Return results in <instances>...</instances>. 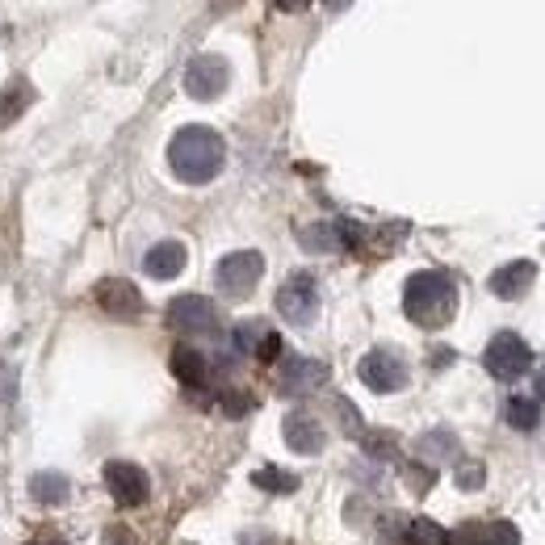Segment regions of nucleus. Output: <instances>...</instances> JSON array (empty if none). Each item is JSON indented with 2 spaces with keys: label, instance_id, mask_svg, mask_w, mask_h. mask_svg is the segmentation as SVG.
<instances>
[{
  "label": "nucleus",
  "instance_id": "nucleus-18",
  "mask_svg": "<svg viewBox=\"0 0 545 545\" xmlns=\"http://www.w3.org/2000/svg\"><path fill=\"white\" fill-rule=\"evenodd\" d=\"M30 491H34V499L38 504H63V499H68V478H63V474H34V478H30Z\"/></svg>",
  "mask_w": 545,
  "mask_h": 545
},
{
  "label": "nucleus",
  "instance_id": "nucleus-17",
  "mask_svg": "<svg viewBox=\"0 0 545 545\" xmlns=\"http://www.w3.org/2000/svg\"><path fill=\"white\" fill-rule=\"evenodd\" d=\"M265 336H268L265 319H243V323L235 327V336H231V349L243 352V357H256V349L265 344Z\"/></svg>",
  "mask_w": 545,
  "mask_h": 545
},
{
  "label": "nucleus",
  "instance_id": "nucleus-13",
  "mask_svg": "<svg viewBox=\"0 0 545 545\" xmlns=\"http://www.w3.org/2000/svg\"><path fill=\"white\" fill-rule=\"evenodd\" d=\"M185 265H189V252H185L181 240H159L156 248L143 256V273H147V277H156V281L181 277Z\"/></svg>",
  "mask_w": 545,
  "mask_h": 545
},
{
  "label": "nucleus",
  "instance_id": "nucleus-12",
  "mask_svg": "<svg viewBox=\"0 0 545 545\" xmlns=\"http://www.w3.org/2000/svg\"><path fill=\"white\" fill-rule=\"evenodd\" d=\"M281 436H286V445H290L294 453H319V449L327 445L323 424H319L315 415H306V412L286 415V420H281Z\"/></svg>",
  "mask_w": 545,
  "mask_h": 545
},
{
  "label": "nucleus",
  "instance_id": "nucleus-4",
  "mask_svg": "<svg viewBox=\"0 0 545 545\" xmlns=\"http://www.w3.org/2000/svg\"><path fill=\"white\" fill-rule=\"evenodd\" d=\"M277 315L294 327H311L319 315V281L311 273H290L277 290Z\"/></svg>",
  "mask_w": 545,
  "mask_h": 545
},
{
  "label": "nucleus",
  "instance_id": "nucleus-10",
  "mask_svg": "<svg viewBox=\"0 0 545 545\" xmlns=\"http://www.w3.org/2000/svg\"><path fill=\"white\" fill-rule=\"evenodd\" d=\"M281 377V390H290V395H311V390L327 386V377H332V369H327L319 357H286L277 369Z\"/></svg>",
  "mask_w": 545,
  "mask_h": 545
},
{
  "label": "nucleus",
  "instance_id": "nucleus-26",
  "mask_svg": "<svg viewBox=\"0 0 545 545\" xmlns=\"http://www.w3.org/2000/svg\"><path fill=\"white\" fill-rule=\"evenodd\" d=\"M483 478H486V466L478 458H466L458 466V486H461V491H478V486H483Z\"/></svg>",
  "mask_w": 545,
  "mask_h": 545
},
{
  "label": "nucleus",
  "instance_id": "nucleus-9",
  "mask_svg": "<svg viewBox=\"0 0 545 545\" xmlns=\"http://www.w3.org/2000/svg\"><path fill=\"white\" fill-rule=\"evenodd\" d=\"M168 323L177 327V332L202 336V332H214L218 311H214L210 298H202V294H181V298H172L168 303Z\"/></svg>",
  "mask_w": 545,
  "mask_h": 545
},
{
  "label": "nucleus",
  "instance_id": "nucleus-1",
  "mask_svg": "<svg viewBox=\"0 0 545 545\" xmlns=\"http://www.w3.org/2000/svg\"><path fill=\"white\" fill-rule=\"evenodd\" d=\"M168 164L185 185H206L227 164V143L210 126H181L168 143Z\"/></svg>",
  "mask_w": 545,
  "mask_h": 545
},
{
  "label": "nucleus",
  "instance_id": "nucleus-24",
  "mask_svg": "<svg viewBox=\"0 0 545 545\" xmlns=\"http://www.w3.org/2000/svg\"><path fill=\"white\" fill-rule=\"evenodd\" d=\"M382 529H377V541L382 545H407V516H399V512H390V516H382Z\"/></svg>",
  "mask_w": 545,
  "mask_h": 545
},
{
  "label": "nucleus",
  "instance_id": "nucleus-21",
  "mask_svg": "<svg viewBox=\"0 0 545 545\" xmlns=\"http://www.w3.org/2000/svg\"><path fill=\"white\" fill-rule=\"evenodd\" d=\"M537 420H541V407H537V399H508V424L521 428V432H533Z\"/></svg>",
  "mask_w": 545,
  "mask_h": 545
},
{
  "label": "nucleus",
  "instance_id": "nucleus-7",
  "mask_svg": "<svg viewBox=\"0 0 545 545\" xmlns=\"http://www.w3.org/2000/svg\"><path fill=\"white\" fill-rule=\"evenodd\" d=\"M105 486H109V495H114V504H122V508H139L151 495L147 470L134 466V461H122V458L105 461Z\"/></svg>",
  "mask_w": 545,
  "mask_h": 545
},
{
  "label": "nucleus",
  "instance_id": "nucleus-25",
  "mask_svg": "<svg viewBox=\"0 0 545 545\" xmlns=\"http://www.w3.org/2000/svg\"><path fill=\"white\" fill-rule=\"evenodd\" d=\"M445 545H486V521H466L453 533H445Z\"/></svg>",
  "mask_w": 545,
  "mask_h": 545
},
{
  "label": "nucleus",
  "instance_id": "nucleus-14",
  "mask_svg": "<svg viewBox=\"0 0 545 545\" xmlns=\"http://www.w3.org/2000/svg\"><path fill=\"white\" fill-rule=\"evenodd\" d=\"M97 303L105 315L114 319H134V315H143V294L134 290L131 281H101L97 286Z\"/></svg>",
  "mask_w": 545,
  "mask_h": 545
},
{
  "label": "nucleus",
  "instance_id": "nucleus-11",
  "mask_svg": "<svg viewBox=\"0 0 545 545\" xmlns=\"http://www.w3.org/2000/svg\"><path fill=\"white\" fill-rule=\"evenodd\" d=\"M537 281V265L533 260H512V265L495 268L491 273V281H486V290L495 294V298H504V303H516L524 290H533Z\"/></svg>",
  "mask_w": 545,
  "mask_h": 545
},
{
  "label": "nucleus",
  "instance_id": "nucleus-28",
  "mask_svg": "<svg viewBox=\"0 0 545 545\" xmlns=\"http://www.w3.org/2000/svg\"><path fill=\"white\" fill-rule=\"evenodd\" d=\"M486 545H521V533H516V524H508V521L486 524Z\"/></svg>",
  "mask_w": 545,
  "mask_h": 545
},
{
  "label": "nucleus",
  "instance_id": "nucleus-30",
  "mask_svg": "<svg viewBox=\"0 0 545 545\" xmlns=\"http://www.w3.org/2000/svg\"><path fill=\"white\" fill-rule=\"evenodd\" d=\"M248 407H252V399H248V395H235V390H231V395H223V412H227V415H243Z\"/></svg>",
  "mask_w": 545,
  "mask_h": 545
},
{
  "label": "nucleus",
  "instance_id": "nucleus-23",
  "mask_svg": "<svg viewBox=\"0 0 545 545\" xmlns=\"http://www.w3.org/2000/svg\"><path fill=\"white\" fill-rule=\"evenodd\" d=\"M407 545H445V529L424 521V516H415V521L407 524Z\"/></svg>",
  "mask_w": 545,
  "mask_h": 545
},
{
  "label": "nucleus",
  "instance_id": "nucleus-5",
  "mask_svg": "<svg viewBox=\"0 0 545 545\" xmlns=\"http://www.w3.org/2000/svg\"><path fill=\"white\" fill-rule=\"evenodd\" d=\"M483 365H486V374L499 377V382H516V377H524L533 369V352H529V344H524L516 332H499V336L486 344Z\"/></svg>",
  "mask_w": 545,
  "mask_h": 545
},
{
  "label": "nucleus",
  "instance_id": "nucleus-20",
  "mask_svg": "<svg viewBox=\"0 0 545 545\" xmlns=\"http://www.w3.org/2000/svg\"><path fill=\"white\" fill-rule=\"evenodd\" d=\"M298 240L311 248V252H336L340 248V235H336V223H315V227H303Z\"/></svg>",
  "mask_w": 545,
  "mask_h": 545
},
{
  "label": "nucleus",
  "instance_id": "nucleus-3",
  "mask_svg": "<svg viewBox=\"0 0 545 545\" xmlns=\"http://www.w3.org/2000/svg\"><path fill=\"white\" fill-rule=\"evenodd\" d=\"M265 277V256L252 252V248H243V252H227L223 260H218L214 268V286L223 298H231V303H243L248 294L256 290V281Z\"/></svg>",
  "mask_w": 545,
  "mask_h": 545
},
{
  "label": "nucleus",
  "instance_id": "nucleus-15",
  "mask_svg": "<svg viewBox=\"0 0 545 545\" xmlns=\"http://www.w3.org/2000/svg\"><path fill=\"white\" fill-rule=\"evenodd\" d=\"M172 374H177V382H185V386H206V377H210V361H206V352H197L189 349V344H177L172 349Z\"/></svg>",
  "mask_w": 545,
  "mask_h": 545
},
{
  "label": "nucleus",
  "instance_id": "nucleus-2",
  "mask_svg": "<svg viewBox=\"0 0 545 545\" xmlns=\"http://www.w3.org/2000/svg\"><path fill=\"white\" fill-rule=\"evenodd\" d=\"M403 311L415 327H428V332H441L445 323H453L458 315V286L436 273V268H424V273H412L407 286H403Z\"/></svg>",
  "mask_w": 545,
  "mask_h": 545
},
{
  "label": "nucleus",
  "instance_id": "nucleus-22",
  "mask_svg": "<svg viewBox=\"0 0 545 545\" xmlns=\"http://www.w3.org/2000/svg\"><path fill=\"white\" fill-rule=\"evenodd\" d=\"M361 449H365V458H374V461H395L399 458V441L390 432H361Z\"/></svg>",
  "mask_w": 545,
  "mask_h": 545
},
{
  "label": "nucleus",
  "instance_id": "nucleus-19",
  "mask_svg": "<svg viewBox=\"0 0 545 545\" xmlns=\"http://www.w3.org/2000/svg\"><path fill=\"white\" fill-rule=\"evenodd\" d=\"M252 483L260 486V491H273V495H290V491H298V474H286V470H277V466H265V470L252 474Z\"/></svg>",
  "mask_w": 545,
  "mask_h": 545
},
{
  "label": "nucleus",
  "instance_id": "nucleus-6",
  "mask_svg": "<svg viewBox=\"0 0 545 545\" xmlns=\"http://www.w3.org/2000/svg\"><path fill=\"white\" fill-rule=\"evenodd\" d=\"M357 374H361V382L369 390H377V395H395V390L407 386V361H403L395 349H374L365 352L361 365H357Z\"/></svg>",
  "mask_w": 545,
  "mask_h": 545
},
{
  "label": "nucleus",
  "instance_id": "nucleus-31",
  "mask_svg": "<svg viewBox=\"0 0 545 545\" xmlns=\"http://www.w3.org/2000/svg\"><path fill=\"white\" fill-rule=\"evenodd\" d=\"M533 390H537V395H541V399H545V361H541V374H537V382H533Z\"/></svg>",
  "mask_w": 545,
  "mask_h": 545
},
{
  "label": "nucleus",
  "instance_id": "nucleus-16",
  "mask_svg": "<svg viewBox=\"0 0 545 545\" xmlns=\"http://www.w3.org/2000/svg\"><path fill=\"white\" fill-rule=\"evenodd\" d=\"M415 453L424 458V466H432V470H436V461L458 458V436L449 432V428H436V432L420 436V445H415Z\"/></svg>",
  "mask_w": 545,
  "mask_h": 545
},
{
  "label": "nucleus",
  "instance_id": "nucleus-29",
  "mask_svg": "<svg viewBox=\"0 0 545 545\" xmlns=\"http://www.w3.org/2000/svg\"><path fill=\"white\" fill-rule=\"evenodd\" d=\"M256 357H260V361H277V357H281V336H277V332H268L265 344L256 349Z\"/></svg>",
  "mask_w": 545,
  "mask_h": 545
},
{
  "label": "nucleus",
  "instance_id": "nucleus-27",
  "mask_svg": "<svg viewBox=\"0 0 545 545\" xmlns=\"http://www.w3.org/2000/svg\"><path fill=\"white\" fill-rule=\"evenodd\" d=\"M403 478H407V483H412L415 491L424 495L428 486L436 483V470H432V466H415V461H407V466H403Z\"/></svg>",
  "mask_w": 545,
  "mask_h": 545
},
{
  "label": "nucleus",
  "instance_id": "nucleus-8",
  "mask_svg": "<svg viewBox=\"0 0 545 545\" xmlns=\"http://www.w3.org/2000/svg\"><path fill=\"white\" fill-rule=\"evenodd\" d=\"M227 80H231V68L223 55H197L185 68V93L194 101H214L227 88Z\"/></svg>",
  "mask_w": 545,
  "mask_h": 545
}]
</instances>
